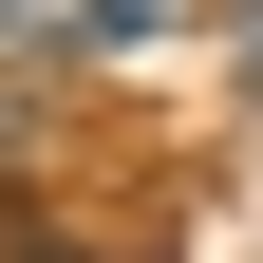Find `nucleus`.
<instances>
[{"instance_id": "nucleus-1", "label": "nucleus", "mask_w": 263, "mask_h": 263, "mask_svg": "<svg viewBox=\"0 0 263 263\" xmlns=\"http://www.w3.org/2000/svg\"><path fill=\"white\" fill-rule=\"evenodd\" d=\"M188 0H0V76H57V57H132L170 38Z\"/></svg>"}]
</instances>
